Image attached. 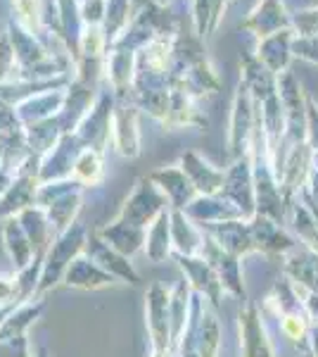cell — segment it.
I'll return each mask as SVG.
<instances>
[{"mask_svg": "<svg viewBox=\"0 0 318 357\" xmlns=\"http://www.w3.org/2000/svg\"><path fill=\"white\" fill-rule=\"evenodd\" d=\"M150 357H176V355H173V350H169V353H159V355H150Z\"/></svg>", "mask_w": 318, "mask_h": 357, "instance_id": "20", "label": "cell"}, {"mask_svg": "<svg viewBox=\"0 0 318 357\" xmlns=\"http://www.w3.org/2000/svg\"><path fill=\"white\" fill-rule=\"evenodd\" d=\"M202 245H205V234L188 220L183 210L171 212V252H181V255H200Z\"/></svg>", "mask_w": 318, "mask_h": 357, "instance_id": "10", "label": "cell"}, {"mask_svg": "<svg viewBox=\"0 0 318 357\" xmlns=\"http://www.w3.org/2000/svg\"><path fill=\"white\" fill-rule=\"evenodd\" d=\"M145 326L152 355L169 353L176 348L171 329V293L161 284H152L145 298Z\"/></svg>", "mask_w": 318, "mask_h": 357, "instance_id": "1", "label": "cell"}, {"mask_svg": "<svg viewBox=\"0 0 318 357\" xmlns=\"http://www.w3.org/2000/svg\"><path fill=\"white\" fill-rule=\"evenodd\" d=\"M254 243H257L259 252H285L294 245V241L287 234H283V229L273 220L264 215L254 217V224H250Z\"/></svg>", "mask_w": 318, "mask_h": 357, "instance_id": "11", "label": "cell"}, {"mask_svg": "<svg viewBox=\"0 0 318 357\" xmlns=\"http://www.w3.org/2000/svg\"><path fill=\"white\" fill-rule=\"evenodd\" d=\"M67 286L72 289H86V291H95V289H105V286H114L117 279L112 274L105 272L97 262L90 260L88 255H77L72 260V264L67 267L65 276H62Z\"/></svg>", "mask_w": 318, "mask_h": 357, "instance_id": "8", "label": "cell"}, {"mask_svg": "<svg viewBox=\"0 0 318 357\" xmlns=\"http://www.w3.org/2000/svg\"><path fill=\"white\" fill-rule=\"evenodd\" d=\"M294 229H297L299 236L304 238V243L314 250V255H318V224L314 220V215L309 212V207H297Z\"/></svg>", "mask_w": 318, "mask_h": 357, "instance_id": "16", "label": "cell"}, {"mask_svg": "<svg viewBox=\"0 0 318 357\" xmlns=\"http://www.w3.org/2000/svg\"><path fill=\"white\" fill-rule=\"evenodd\" d=\"M86 229L84 227H74V231L69 229L62 236H57L53 248H50L48 257L43 262V269H40V276H38V286H36V293H43L48 289H53L57 281L65 276L67 267L72 264V260L77 255L84 252V245H86Z\"/></svg>", "mask_w": 318, "mask_h": 357, "instance_id": "2", "label": "cell"}, {"mask_svg": "<svg viewBox=\"0 0 318 357\" xmlns=\"http://www.w3.org/2000/svg\"><path fill=\"white\" fill-rule=\"evenodd\" d=\"M309 345L314 348V355L318 357V321L309 329Z\"/></svg>", "mask_w": 318, "mask_h": 357, "instance_id": "18", "label": "cell"}, {"mask_svg": "<svg viewBox=\"0 0 318 357\" xmlns=\"http://www.w3.org/2000/svg\"><path fill=\"white\" fill-rule=\"evenodd\" d=\"M5 245H8L10 257H13L15 264H17V272L26 269L29 264L33 262V257H40L38 252L33 250L26 231L22 229V224L17 220H10L8 224H5Z\"/></svg>", "mask_w": 318, "mask_h": 357, "instance_id": "12", "label": "cell"}, {"mask_svg": "<svg viewBox=\"0 0 318 357\" xmlns=\"http://www.w3.org/2000/svg\"><path fill=\"white\" fill-rule=\"evenodd\" d=\"M311 107V126H314V131H311V134H314V138H316V146H318V110L314 105H309Z\"/></svg>", "mask_w": 318, "mask_h": 357, "instance_id": "19", "label": "cell"}, {"mask_svg": "<svg viewBox=\"0 0 318 357\" xmlns=\"http://www.w3.org/2000/svg\"><path fill=\"white\" fill-rule=\"evenodd\" d=\"M97 236H100L109 248H114V250L121 252L124 257H129V255H133V252L141 250V248H145L148 231L145 229L131 227V224H126V222L114 220L109 227L100 229Z\"/></svg>", "mask_w": 318, "mask_h": 357, "instance_id": "9", "label": "cell"}, {"mask_svg": "<svg viewBox=\"0 0 318 357\" xmlns=\"http://www.w3.org/2000/svg\"><path fill=\"white\" fill-rule=\"evenodd\" d=\"M164 205H166V195H161L148 178H143L131 198L121 207L117 220L148 231V227H152V222L164 212Z\"/></svg>", "mask_w": 318, "mask_h": 357, "instance_id": "3", "label": "cell"}, {"mask_svg": "<svg viewBox=\"0 0 318 357\" xmlns=\"http://www.w3.org/2000/svg\"><path fill=\"white\" fill-rule=\"evenodd\" d=\"M152 178L161 183L166 200H171V205L176 210H186L190 205V200L195 195V186L190 183V178L178 174V172H157V174H152Z\"/></svg>", "mask_w": 318, "mask_h": 357, "instance_id": "14", "label": "cell"}, {"mask_svg": "<svg viewBox=\"0 0 318 357\" xmlns=\"http://www.w3.org/2000/svg\"><path fill=\"white\" fill-rule=\"evenodd\" d=\"M218 345H221L218 321L214 312L205 307L200 319V333H198V357H218Z\"/></svg>", "mask_w": 318, "mask_h": 357, "instance_id": "15", "label": "cell"}, {"mask_svg": "<svg viewBox=\"0 0 318 357\" xmlns=\"http://www.w3.org/2000/svg\"><path fill=\"white\" fill-rule=\"evenodd\" d=\"M200 257H205L214 267V272L218 274V279L223 284V291L235 293V296H240L245 301V286H242L240 279V257L225 252L212 236H205V245H202Z\"/></svg>", "mask_w": 318, "mask_h": 357, "instance_id": "6", "label": "cell"}, {"mask_svg": "<svg viewBox=\"0 0 318 357\" xmlns=\"http://www.w3.org/2000/svg\"><path fill=\"white\" fill-rule=\"evenodd\" d=\"M77 176L79 178H84L86 183H95L97 178L102 176V169H100V160H97V155L95 153H84V158L77 162Z\"/></svg>", "mask_w": 318, "mask_h": 357, "instance_id": "17", "label": "cell"}, {"mask_svg": "<svg viewBox=\"0 0 318 357\" xmlns=\"http://www.w3.org/2000/svg\"><path fill=\"white\" fill-rule=\"evenodd\" d=\"M84 252L90 257L93 262L100 264L105 272H109L114 279H126L129 284L136 286L138 281V272L131 267L129 257H124L121 252H117L114 248H109L105 241L97 236V231H90L86 236V245H84Z\"/></svg>", "mask_w": 318, "mask_h": 357, "instance_id": "7", "label": "cell"}, {"mask_svg": "<svg viewBox=\"0 0 318 357\" xmlns=\"http://www.w3.org/2000/svg\"><path fill=\"white\" fill-rule=\"evenodd\" d=\"M238 331L240 357H276L273 343L266 333L259 307L254 303H245V307L238 312Z\"/></svg>", "mask_w": 318, "mask_h": 357, "instance_id": "5", "label": "cell"}, {"mask_svg": "<svg viewBox=\"0 0 318 357\" xmlns=\"http://www.w3.org/2000/svg\"><path fill=\"white\" fill-rule=\"evenodd\" d=\"M173 260L183 269L190 289L195 293H200L202 298H207L212 307L216 310L218 305H221L223 284H221V279H218V274L214 272L212 264L200 255H181V252H173Z\"/></svg>", "mask_w": 318, "mask_h": 357, "instance_id": "4", "label": "cell"}, {"mask_svg": "<svg viewBox=\"0 0 318 357\" xmlns=\"http://www.w3.org/2000/svg\"><path fill=\"white\" fill-rule=\"evenodd\" d=\"M145 252L152 262L166 260V255L171 252V215L166 210L150 227V234L145 238Z\"/></svg>", "mask_w": 318, "mask_h": 357, "instance_id": "13", "label": "cell"}]
</instances>
